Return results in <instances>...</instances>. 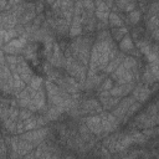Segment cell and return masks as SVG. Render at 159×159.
Here are the masks:
<instances>
[{"label": "cell", "mask_w": 159, "mask_h": 159, "mask_svg": "<svg viewBox=\"0 0 159 159\" xmlns=\"http://www.w3.org/2000/svg\"><path fill=\"white\" fill-rule=\"evenodd\" d=\"M96 15L97 17L101 20V21H107L111 12H109V6H111V2H103V1H99V2H96Z\"/></svg>", "instance_id": "obj_7"}, {"label": "cell", "mask_w": 159, "mask_h": 159, "mask_svg": "<svg viewBox=\"0 0 159 159\" xmlns=\"http://www.w3.org/2000/svg\"><path fill=\"white\" fill-rule=\"evenodd\" d=\"M17 35V31H15L14 29H10V30H4V29H1V42H2V45L6 42V41H11V40H14L12 37L14 36H16Z\"/></svg>", "instance_id": "obj_15"}, {"label": "cell", "mask_w": 159, "mask_h": 159, "mask_svg": "<svg viewBox=\"0 0 159 159\" xmlns=\"http://www.w3.org/2000/svg\"><path fill=\"white\" fill-rule=\"evenodd\" d=\"M122 65L129 71H135V68H137V61L133 57H125Z\"/></svg>", "instance_id": "obj_17"}, {"label": "cell", "mask_w": 159, "mask_h": 159, "mask_svg": "<svg viewBox=\"0 0 159 159\" xmlns=\"http://www.w3.org/2000/svg\"><path fill=\"white\" fill-rule=\"evenodd\" d=\"M102 118V125H103V132H112L117 128L119 119L117 117H114L112 113H102L101 114Z\"/></svg>", "instance_id": "obj_5"}, {"label": "cell", "mask_w": 159, "mask_h": 159, "mask_svg": "<svg viewBox=\"0 0 159 159\" xmlns=\"http://www.w3.org/2000/svg\"><path fill=\"white\" fill-rule=\"evenodd\" d=\"M87 123V127L89 128V130L94 134H99L103 132V125H102V118H101V114H97V116H92L89 118H87L86 120Z\"/></svg>", "instance_id": "obj_8"}, {"label": "cell", "mask_w": 159, "mask_h": 159, "mask_svg": "<svg viewBox=\"0 0 159 159\" xmlns=\"http://www.w3.org/2000/svg\"><path fill=\"white\" fill-rule=\"evenodd\" d=\"M83 109L84 111H94V109H101V107H99V103L97 101L89 99V101L83 103Z\"/></svg>", "instance_id": "obj_18"}, {"label": "cell", "mask_w": 159, "mask_h": 159, "mask_svg": "<svg viewBox=\"0 0 159 159\" xmlns=\"http://www.w3.org/2000/svg\"><path fill=\"white\" fill-rule=\"evenodd\" d=\"M124 55H122V53H118L117 55V57L116 58H113L109 63H108V66L106 67V72H108V73H113L122 63H123V61H124Z\"/></svg>", "instance_id": "obj_10"}, {"label": "cell", "mask_w": 159, "mask_h": 159, "mask_svg": "<svg viewBox=\"0 0 159 159\" xmlns=\"http://www.w3.org/2000/svg\"><path fill=\"white\" fill-rule=\"evenodd\" d=\"M108 20H109V24H111L112 26H120V25H122V20H120L119 15H117V14H113V12H112V14L109 15Z\"/></svg>", "instance_id": "obj_20"}, {"label": "cell", "mask_w": 159, "mask_h": 159, "mask_svg": "<svg viewBox=\"0 0 159 159\" xmlns=\"http://www.w3.org/2000/svg\"><path fill=\"white\" fill-rule=\"evenodd\" d=\"M119 46H120V48H122V50H124V51H130V50H133V42H132L130 36L125 35V36L120 40Z\"/></svg>", "instance_id": "obj_16"}, {"label": "cell", "mask_w": 159, "mask_h": 159, "mask_svg": "<svg viewBox=\"0 0 159 159\" xmlns=\"http://www.w3.org/2000/svg\"><path fill=\"white\" fill-rule=\"evenodd\" d=\"M139 19H140V12L138 10H133L132 12H129V20H130V22L137 24L139 21Z\"/></svg>", "instance_id": "obj_23"}, {"label": "cell", "mask_w": 159, "mask_h": 159, "mask_svg": "<svg viewBox=\"0 0 159 159\" xmlns=\"http://www.w3.org/2000/svg\"><path fill=\"white\" fill-rule=\"evenodd\" d=\"M117 5L119 7H122L124 11H129V12H132L135 7V2H128V1H119V2H117Z\"/></svg>", "instance_id": "obj_19"}, {"label": "cell", "mask_w": 159, "mask_h": 159, "mask_svg": "<svg viewBox=\"0 0 159 159\" xmlns=\"http://www.w3.org/2000/svg\"><path fill=\"white\" fill-rule=\"evenodd\" d=\"M149 94H150V91L147 88V87H137V88H134L133 89V97L135 98V99H138V101H140V102H143V101H145L148 97H149Z\"/></svg>", "instance_id": "obj_12"}, {"label": "cell", "mask_w": 159, "mask_h": 159, "mask_svg": "<svg viewBox=\"0 0 159 159\" xmlns=\"http://www.w3.org/2000/svg\"><path fill=\"white\" fill-rule=\"evenodd\" d=\"M134 103H135V98H134V97H125L124 99H122V101L114 107L112 114L119 119V118H122V117H124V116L127 114L128 109H129L130 106L134 104Z\"/></svg>", "instance_id": "obj_4"}, {"label": "cell", "mask_w": 159, "mask_h": 159, "mask_svg": "<svg viewBox=\"0 0 159 159\" xmlns=\"http://www.w3.org/2000/svg\"><path fill=\"white\" fill-rule=\"evenodd\" d=\"M47 134V130L45 128L42 129H36V130H32V132H29V133H25L22 135V139L27 140V142H31V143H40Z\"/></svg>", "instance_id": "obj_9"}, {"label": "cell", "mask_w": 159, "mask_h": 159, "mask_svg": "<svg viewBox=\"0 0 159 159\" xmlns=\"http://www.w3.org/2000/svg\"><path fill=\"white\" fill-rule=\"evenodd\" d=\"M25 43H26V39H25V37L14 39V40H11L7 45H4L2 51L6 52V53L12 55V53H16L17 51H20V50L25 46Z\"/></svg>", "instance_id": "obj_6"}, {"label": "cell", "mask_w": 159, "mask_h": 159, "mask_svg": "<svg viewBox=\"0 0 159 159\" xmlns=\"http://www.w3.org/2000/svg\"><path fill=\"white\" fill-rule=\"evenodd\" d=\"M101 102L106 109H109V108H114L119 103V99L118 97L109 96V97H101Z\"/></svg>", "instance_id": "obj_13"}, {"label": "cell", "mask_w": 159, "mask_h": 159, "mask_svg": "<svg viewBox=\"0 0 159 159\" xmlns=\"http://www.w3.org/2000/svg\"><path fill=\"white\" fill-rule=\"evenodd\" d=\"M50 61H51V63H52V65H55L56 67L63 66V63H65V61H66V60L62 57V55H61V52H60V50H58V46H57V45H55V47H53V53H52V56H51Z\"/></svg>", "instance_id": "obj_11"}, {"label": "cell", "mask_w": 159, "mask_h": 159, "mask_svg": "<svg viewBox=\"0 0 159 159\" xmlns=\"http://www.w3.org/2000/svg\"><path fill=\"white\" fill-rule=\"evenodd\" d=\"M66 67H67V71L75 78H77L80 81L84 80L86 70H84V67H83V65L81 62H78L77 60H75L72 57H68V58H66Z\"/></svg>", "instance_id": "obj_2"}, {"label": "cell", "mask_w": 159, "mask_h": 159, "mask_svg": "<svg viewBox=\"0 0 159 159\" xmlns=\"http://www.w3.org/2000/svg\"><path fill=\"white\" fill-rule=\"evenodd\" d=\"M41 83H42V81L40 77H32L31 82H30V87L34 89H41Z\"/></svg>", "instance_id": "obj_22"}, {"label": "cell", "mask_w": 159, "mask_h": 159, "mask_svg": "<svg viewBox=\"0 0 159 159\" xmlns=\"http://www.w3.org/2000/svg\"><path fill=\"white\" fill-rule=\"evenodd\" d=\"M117 48L112 40H98L91 51L89 57V72L88 77L96 76V71L99 68H106L108 63L117 57Z\"/></svg>", "instance_id": "obj_1"}, {"label": "cell", "mask_w": 159, "mask_h": 159, "mask_svg": "<svg viewBox=\"0 0 159 159\" xmlns=\"http://www.w3.org/2000/svg\"><path fill=\"white\" fill-rule=\"evenodd\" d=\"M29 118H31V113H30V111H21V112H20V114H19V119H21V120H26V119H29Z\"/></svg>", "instance_id": "obj_25"}, {"label": "cell", "mask_w": 159, "mask_h": 159, "mask_svg": "<svg viewBox=\"0 0 159 159\" xmlns=\"http://www.w3.org/2000/svg\"><path fill=\"white\" fill-rule=\"evenodd\" d=\"M43 122L41 120V118H36V117H31L29 119H26L24 122V129H35L37 127H40Z\"/></svg>", "instance_id": "obj_14"}, {"label": "cell", "mask_w": 159, "mask_h": 159, "mask_svg": "<svg viewBox=\"0 0 159 159\" xmlns=\"http://www.w3.org/2000/svg\"><path fill=\"white\" fill-rule=\"evenodd\" d=\"M111 87H112V81L111 80H106L103 82V84L101 86V92H103V91H111Z\"/></svg>", "instance_id": "obj_24"}, {"label": "cell", "mask_w": 159, "mask_h": 159, "mask_svg": "<svg viewBox=\"0 0 159 159\" xmlns=\"http://www.w3.org/2000/svg\"><path fill=\"white\" fill-rule=\"evenodd\" d=\"M125 35H127V29H125V27L117 29V30H114V32H113V36H114L116 40H122Z\"/></svg>", "instance_id": "obj_21"}, {"label": "cell", "mask_w": 159, "mask_h": 159, "mask_svg": "<svg viewBox=\"0 0 159 159\" xmlns=\"http://www.w3.org/2000/svg\"><path fill=\"white\" fill-rule=\"evenodd\" d=\"M112 77L114 80H117L119 82V84H127V83H132L133 78H134V71H129L127 70L123 65H120L113 73Z\"/></svg>", "instance_id": "obj_3"}]
</instances>
